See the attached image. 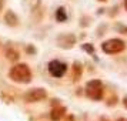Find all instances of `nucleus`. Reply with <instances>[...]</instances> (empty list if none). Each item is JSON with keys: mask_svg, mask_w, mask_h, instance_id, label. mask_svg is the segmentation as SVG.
Wrapping results in <instances>:
<instances>
[{"mask_svg": "<svg viewBox=\"0 0 127 121\" xmlns=\"http://www.w3.org/2000/svg\"><path fill=\"white\" fill-rule=\"evenodd\" d=\"M74 36H62V37H59V46L64 47V48H70V47H73V44H74Z\"/></svg>", "mask_w": 127, "mask_h": 121, "instance_id": "obj_6", "label": "nucleus"}, {"mask_svg": "<svg viewBox=\"0 0 127 121\" xmlns=\"http://www.w3.org/2000/svg\"><path fill=\"white\" fill-rule=\"evenodd\" d=\"M4 6V0H0V12H1V9Z\"/></svg>", "mask_w": 127, "mask_h": 121, "instance_id": "obj_12", "label": "nucleus"}, {"mask_svg": "<svg viewBox=\"0 0 127 121\" xmlns=\"http://www.w3.org/2000/svg\"><path fill=\"white\" fill-rule=\"evenodd\" d=\"M4 20H6V23L9 24V26H16V24H17V16H16L12 10H9V12L6 13Z\"/></svg>", "mask_w": 127, "mask_h": 121, "instance_id": "obj_8", "label": "nucleus"}, {"mask_svg": "<svg viewBox=\"0 0 127 121\" xmlns=\"http://www.w3.org/2000/svg\"><path fill=\"white\" fill-rule=\"evenodd\" d=\"M124 7H126V10H127V0H124Z\"/></svg>", "mask_w": 127, "mask_h": 121, "instance_id": "obj_15", "label": "nucleus"}, {"mask_svg": "<svg viewBox=\"0 0 127 121\" xmlns=\"http://www.w3.org/2000/svg\"><path fill=\"white\" fill-rule=\"evenodd\" d=\"M124 41L120 40V39H110V40L104 41L101 44V50L107 54H116V53H120L124 50Z\"/></svg>", "mask_w": 127, "mask_h": 121, "instance_id": "obj_3", "label": "nucleus"}, {"mask_svg": "<svg viewBox=\"0 0 127 121\" xmlns=\"http://www.w3.org/2000/svg\"><path fill=\"white\" fill-rule=\"evenodd\" d=\"M81 48H83V50H86L87 53H90V54H94V47H93L92 44H89V43H87V44H83Z\"/></svg>", "mask_w": 127, "mask_h": 121, "instance_id": "obj_11", "label": "nucleus"}, {"mask_svg": "<svg viewBox=\"0 0 127 121\" xmlns=\"http://www.w3.org/2000/svg\"><path fill=\"white\" fill-rule=\"evenodd\" d=\"M98 1H106V0H98Z\"/></svg>", "mask_w": 127, "mask_h": 121, "instance_id": "obj_17", "label": "nucleus"}, {"mask_svg": "<svg viewBox=\"0 0 127 121\" xmlns=\"http://www.w3.org/2000/svg\"><path fill=\"white\" fill-rule=\"evenodd\" d=\"M9 75L13 81L20 83V84H27L32 81V71H30L29 66H26V64L13 66L9 71Z\"/></svg>", "mask_w": 127, "mask_h": 121, "instance_id": "obj_1", "label": "nucleus"}, {"mask_svg": "<svg viewBox=\"0 0 127 121\" xmlns=\"http://www.w3.org/2000/svg\"><path fill=\"white\" fill-rule=\"evenodd\" d=\"M123 104H124V107L127 108V97H124V100H123Z\"/></svg>", "mask_w": 127, "mask_h": 121, "instance_id": "obj_14", "label": "nucleus"}, {"mask_svg": "<svg viewBox=\"0 0 127 121\" xmlns=\"http://www.w3.org/2000/svg\"><path fill=\"white\" fill-rule=\"evenodd\" d=\"M66 121H74V118H73V117H71V115H69V117H67V118H66Z\"/></svg>", "mask_w": 127, "mask_h": 121, "instance_id": "obj_13", "label": "nucleus"}, {"mask_svg": "<svg viewBox=\"0 0 127 121\" xmlns=\"http://www.w3.org/2000/svg\"><path fill=\"white\" fill-rule=\"evenodd\" d=\"M47 67H49L50 74L54 75V77H57V78L63 77L64 73H66V70H67V66L64 63H62V61H59V60H52Z\"/></svg>", "mask_w": 127, "mask_h": 121, "instance_id": "obj_5", "label": "nucleus"}, {"mask_svg": "<svg viewBox=\"0 0 127 121\" xmlns=\"http://www.w3.org/2000/svg\"><path fill=\"white\" fill-rule=\"evenodd\" d=\"M64 113H66V108L59 105V107H56V108L52 110V113H50V118H52L53 121H59L64 115Z\"/></svg>", "mask_w": 127, "mask_h": 121, "instance_id": "obj_7", "label": "nucleus"}, {"mask_svg": "<svg viewBox=\"0 0 127 121\" xmlns=\"http://www.w3.org/2000/svg\"><path fill=\"white\" fill-rule=\"evenodd\" d=\"M47 97V93L44 88H32L24 94V101L26 103H37Z\"/></svg>", "mask_w": 127, "mask_h": 121, "instance_id": "obj_4", "label": "nucleus"}, {"mask_svg": "<svg viewBox=\"0 0 127 121\" xmlns=\"http://www.w3.org/2000/svg\"><path fill=\"white\" fill-rule=\"evenodd\" d=\"M86 93L92 100H96V101H97V100H101V98H103V93H104L103 83L100 80L89 81L87 86H86Z\"/></svg>", "mask_w": 127, "mask_h": 121, "instance_id": "obj_2", "label": "nucleus"}, {"mask_svg": "<svg viewBox=\"0 0 127 121\" xmlns=\"http://www.w3.org/2000/svg\"><path fill=\"white\" fill-rule=\"evenodd\" d=\"M56 19H57V22H66V20H67V14H66L63 7H59L57 9V12H56Z\"/></svg>", "mask_w": 127, "mask_h": 121, "instance_id": "obj_10", "label": "nucleus"}, {"mask_svg": "<svg viewBox=\"0 0 127 121\" xmlns=\"http://www.w3.org/2000/svg\"><path fill=\"white\" fill-rule=\"evenodd\" d=\"M6 56H7V58H9L10 61H17L19 57H20V56H19V51L14 50V48H12V47L6 50Z\"/></svg>", "mask_w": 127, "mask_h": 121, "instance_id": "obj_9", "label": "nucleus"}, {"mask_svg": "<svg viewBox=\"0 0 127 121\" xmlns=\"http://www.w3.org/2000/svg\"><path fill=\"white\" fill-rule=\"evenodd\" d=\"M117 121H126V120H124V118H120V120H117Z\"/></svg>", "mask_w": 127, "mask_h": 121, "instance_id": "obj_16", "label": "nucleus"}]
</instances>
